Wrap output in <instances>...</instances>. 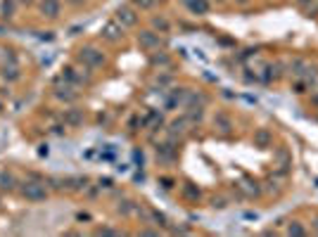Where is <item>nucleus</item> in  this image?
Listing matches in <instances>:
<instances>
[{
    "label": "nucleus",
    "instance_id": "obj_16",
    "mask_svg": "<svg viewBox=\"0 0 318 237\" xmlns=\"http://www.w3.org/2000/svg\"><path fill=\"white\" fill-rule=\"evenodd\" d=\"M0 76H2L5 81H17V78H19V66L14 64V62H12V64H5L0 69Z\"/></svg>",
    "mask_w": 318,
    "mask_h": 237
},
{
    "label": "nucleus",
    "instance_id": "obj_28",
    "mask_svg": "<svg viewBox=\"0 0 318 237\" xmlns=\"http://www.w3.org/2000/svg\"><path fill=\"white\" fill-rule=\"evenodd\" d=\"M235 5H250V0H233Z\"/></svg>",
    "mask_w": 318,
    "mask_h": 237
},
{
    "label": "nucleus",
    "instance_id": "obj_26",
    "mask_svg": "<svg viewBox=\"0 0 318 237\" xmlns=\"http://www.w3.org/2000/svg\"><path fill=\"white\" fill-rule=\"evenodd\" d=\"M100 187H112V180H110V178H105V180H100Z\"/></svg>",
    "mask_w": 318,
    "mask_h": 237
},
{
    "label": "nucleus",
    "instance_id": "obj_24",
    "mask_svg": "<svg viewBox=\"0 0 318 237\" xmlns=\"http://www.w3.org/2000/svg\"><path fill=\"white\" fill-rule=\"evenodd\" d=\"M211 206H214V209H223V206H226V199H223V197H219V199L214 197V199H211Z\"/></svg>",
    "mask_w": 318,
    "mask_h": 237
},
{
    "label": "nucleus",
    "instance_id": "obj_21",
    "mask_svg": "<svg viewBox=\"0 0 318 237\" xmlns=\"http://www.w3.org/2000/svg\"><path fill=\"white\" fill-rule=\"evenodd\" d=\"M0 12H2V17H14V0H5L2 5H0Z\"/></svg>",
    "mask_w": 318,
    "mask_h": 237
},
{
    "label": "nucleus",
    "instance_id": "obj_17",
    "mask_svg": "<svg viewBox=\"0 0 318 237\" xmlns=\"http://www.w3.org/2000/svg\"><path fill=\"white\" fill-rule=\"evenodd\" d=\"M159 2H164V0H131V5H133V7H135L138 12H140V10H143V12L154 10Z\"/></svg>",
    "mask_w": 318,
    "mask_h": 237
},
{
    "label": "nucleus",
    "instance_id": "obj_20",
    "mask_svg": "<svg viewBox=\"0 0 318 237\" xmlns=\"http://www.w3.org/2000/svg\"><path fill=\"white\" fill-rule=\"evenodd\" d=\"M150 59H152V64H159V66H164V64H169V62H171V57H169V55L166 53H152L150 55Z\"/></svg>",
    "mask_w": 318,
    "mask_h": 237
},
{
    "label": "nucleus",
    "instance_id": "obj_3",
    "mask_svg": "<svg viewBox=\"0 0 318 237\" xmlns=\"http://www.w3.org/2000/svg\"><path fill=\"white\" fill-rule=\"evenodd\" d=\"M114 19H117L124 29H133V26H138L140 14H138V10H135L133 5H119L117 12H114Z\"/></svg>",
    "mask_w": 318,
    "mask_h": 237
},
{
    "label": "nucleus",
    "instance_id": "obj_13",
    "mask_svg": "<svg viewBox=\"0 0 318 237\" xmlns=\"http://www.w3.org/2000/svg\"><path fill=\"white\" fill-rule=\"evenodd\" d=\"M188 126H190L188 117H183V118H178V121H174V123L169 126V133H171V138H176V135H186V133H188Z\"/></svg>",
    "mask_w": 318,
    "mask_h": 237
},
{
    "label": "nucleus",
    "instance_id": "obj_29",
    "mask_svg": "<svg viewBox=\"0 0 318 237\" xmlns=\"http://www.w3.org/2000/svg\"><path fill=\"white\" fill-rule=\"evenodd\" d=\"M314 230H316V233H318V216H316V218H314Z\"/></svg>",
    "mask_w": 318,
    "mask_h": 237
},
{
    "label": "nucleus",
    "instance_id": "obj_14",
    "mask_svg": "<svg viewBox=\"0 0 318 237\" xmlns=\"http://www.w3.org/2000/svg\"><path fill=\"white\" fill-rule=\"evenodd\" d=\"M17 187V180H14V176L7 171H0V190L2 192H12Z\"/></svg>",
    "mask_w": 318,
    "mask_h": 237
},
{
    "label": "nucleus",
    "instance_id": "obj_15",
    "mask_svg": "<svg viewBox=\"0 0 318 237\" xmlns=\"http://www.w3.org/2000/svg\"><path fill=\"white\" fill-rule=\"evenodd\" d=\"M150 24H152V31H159V33H169V29H171V22L166 19L164 14L152 17V19H150Z\"/></svg>",
    "mask_w": 318,
    "mask_h": 237
},
{
    "label": "nucleus",
    "instance_id": "obj_25",
    "mask_svg": "<svg viewBox=\"0 0 318 237\" xmlns=\"http://www.w3.org/2000/svg\"><path fill=\"white\" fill-rule=\"evenodd\" d=\"M98 235H117V230H112V228H100Z\"/></svg>",
    "mask_w": 318,
    "mask_h": 237
},
{
    "label": "nucleus",
    "instance_id": "obj_5",
    "mask_svg": "<svg viewBox=\"0 0 318 237\" xmlns=\"http://www.w3.org/2000/svg\"><path fill=\"white\" fill-rule=\"evenodd\" d=\"M124 31H126V29H124L117 19H112V22H107L102 29H100V36H102L107 43H121V41H124V36H126Z\"/></svg>",
    "mask_w": 318,
    "mask_h": 237
},
{
    "label": "nucleus",
    "instance_id": "obj_22",
    "mask_svg": "<svg viewBox=\"0 0 318 237\" xmlns=\"http://www.w3.org/2000/svg\"><path fill=\"white\" fill-rule=\"evenodd\" d=\"M119 211L121 214H133V211H135V204H133V202H128V199H124V202H119Z\"/></svg>",
    "mask_w": 318,
    "mask_h": 237
},
{
    "label": "nucleus",
    "instance_id": "obj_18",
    "mask_svg": "<svg viewBox=\"0 0 318 237\" xmlns=\"http://www.w3.org/2000/svg\"><path fill=\"white\" fill-rule=\"evenodd\" d=\"M181 192H183V197H186L188 202H197V199H199L197 185H192V183H186L183 187H181Z\"/></svg>",
    "mask_w": 318,
    "mask_h": 237
},
{
    "label": "nucleus",
    "instance_id": "obj_1",
    "mask_svg": "<svg viewBox=\"0 0 318 237\" xmlns=\"http://www.w3.org/2000/svg\"><path fill=\"white\" fill-rule=\"evenodd\" d=\"M76 59L86 66V69H100V66H105V62H107L105 53L98 50L95 45H83V48H78Z\"/></svg>",
    "mask_w": 318,
    "mask_h": 237
},
{
    "label": "nucleus",
    "instance_id": "obj_6",
    "mask_svg": "<svg viewBox=\"0 0 318 237\" xmlns=\"http://www.w3.org/2000/svg\"><path fill=\"white\" fill-rule=\"evenodd\" d=\"M38 10H41V14L48 17V19H57V17L62 14V2H60V0H41V2H38Z\"/></svg>",
    "mask_w": 318,
    "mask_h": 237
},
{
    "label": "nucleus",
    "instance_id": "obj_9",
    "mask_svg": "<svg viewBox=\"0 0 318 237\" xmlns=\"http://www.w3.org/2000/svg\"><path fill=\"white\" fill-rule=\"evenodd\" d=\"M183 5H186L188 12L195 14V17H204V14H209V7H211L209 0H183Z\"/></svg>",
    "mask_w": 318,
    "mask_h": 237
},
{
    "label": "nucleus",
    "instance_id": "obj_31",
    "mask_svg": "<svg viewBox=\"0 0 318 237\" xmlns=\"http://www.w3.org/2000/svg\"><path fill=\"white\" fill-rule=\"evenodd\" d=\"M209 2H216V5H223L226 0H209Z\"/></svg>",
    "mask_w": 318,
    "mask_h": 237
},
{
    "label": "nucleus",
    "instance_id": "obj_19",
    "mask_svg": "<svg viewBox=\"0 0 318 237\" xmlns=\"http://www.w3.org/2000/svg\"><path fill=\"white\" fill-rule=\"evenodd\" d=\"M287 235H295V237H304L307 235V228L302 226L299 221H290V226H287Z\"/></svg>",
    "mask_w": 318,
    "mask_h": 237
},
{
    "label": "nucleus",
    "instance_id": "obj_30",
    "mask_svg": "<svg viewBox=\"0 0 318 237\" xmlns=\"http://www.w3.org/2000/svg\"><path fill=\"white\" fill-rule=\"evenodd\" d=\"M311 102H314V105H318V95H311Z\"/></svg>",
    "mask_w": 318,
    "mask_h": 237
},
{
    "label": "nucleus",
    "instance_id": "obj_12",
    "mask_svg": "<svg viewBox=\"0 0 318 237\" xmlns=\"http://www.w3.org/2000/svg\"><path fill=\"white\" fill-rule=\"evenodd\" d=\"M214 126H216V128H219L223 135H228V133L233 130V121H231V117H228V114L219 112V114L214 117Z\"/></svg>",
    "mask_w": 318,
    "mask_h": 237
},
{
    "label": "nucleus",
    "instance_id": "obj_8",
    "mask_svg": "<svg viewBox=\"0 0 318 237\" xmlns=\"http://www.w3.org/2000/svg\"><path fill=\"white\" fill-rule=\"evenodd\" d=\"M252 142H254V147H259V150H268V147L273 145V133L268 128H256L254 130Z\"/></svg>",
    "mask_w": 318,
    "mask_h": 237
},
{
    "label": "nucleus",
    "instance_id": "obj_10",
    "mask_svg": "<svg viewBox=\"0 0 318 237\" xmlns=\"http://www.w3.org/2000/svg\"><path fill=\"white\" fill-rule=\"evenodd\" d=\"M55 97L57 100H62V102H74L78 97V93L74 90V86L71 83H64V86H57L55 88Z\"/></svg>",
    "mask_w": 318,
    "mask_h": 237
},
{
    "label": "nucleus",
    "instance_id": "obj_4",
    "mask_svg": "<svg viewBox=\"0 0 318 237\" xmlns=\"http://www.w3.org/2000/svg\"><path fill=\"white\" fill-rule=\"evenodd\" d=\"M22 197L26 199V202H43V199H48V190H45V185L36 183V180H26V183H22Z\"/></svg>",
    "mask_w": 318,
    "mask_h": 237
},
{
    "label": "nucleus",
    "instance_id": "obj_11",
    "mask_svg": "<svg viewBox=\"0 0 318 237\" xmlns=\"http://www.w3.org/2000/svg\"><path fill=\"white\" fill-rule=\"evenodd\" d=\"M64 123L69 126V128H78V126L83 123V109H66Z\"/></svg>",
    "mask_w": 318,
    "mask_h": 237
},
{
    "label": "nucleus",
    "instance_id": "obj_27",
    "mask_svg": "<svg viewBox=\"0 0 318 237\" xmlns=\"http://www.w3.org/2000/svg\"><path fill=\"white\" fill-rule=\"evenodd\" d=\"M295 2H297V5H299V7H307V5H309V2H311V0H295Z\"/></svg>",
    "mask_w": 318,
    "mask_h": 237
},
{
    "label": "nucleus",
    "instance_id": "obj_7",
    "mask_svg": "<svg viewBox=\"0 0 318 237\" xmlns=\"http://www.w3.org/2000/svg\"><path fill=\"white\" fill-rule=\"evenodd\" d=\"M176 145V138L171 142H166V145H159L157 147V159L162 164H171V162H176V157H178V150L174 147Z\"/></svg>",
    "mask_w": 318,
    "mask_h": 237
},
{
    "label": "nucleus",
    "instance_id": "obj_2",
    "mask_svg": "<svg viewBox=\"0 0 318 237\" xmlns=\"http://www.w3.org/2000/svg\"><path fill=\"white\" fill-rule=\"evenodd\" d=\"M135 41H138V45H140V50H145V53H159V48L164 45V38L159 36L157 31H152V29H145V31H140L138 36H135Z\"/></svg>",
    "mask_w": 318,
    "mask_h": 237
},
{
    "label": "nucleus",
    "instance_id": "obj_23",
    "mask_svg": "<svg viewBox=\"0 0 318 237\" xmlns=\"http://www.w3.org/2000/svg\"><path fill=\"white\" fill-rule=\"evenodd\" d=\"M150 218L154 221V226H162V228L166 226V218H164L162 214H159V211H150Z\"/></svg>",
    "mask_w": 318,
    "mask_h": 237
}]
</instances>
